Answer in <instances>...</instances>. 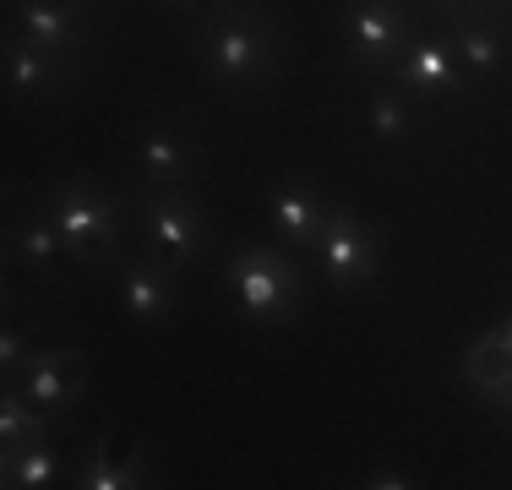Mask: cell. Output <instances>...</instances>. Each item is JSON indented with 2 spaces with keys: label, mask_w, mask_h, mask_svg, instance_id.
Listing matches in <instances>:
<instances>
[{
  "label": "cell",
  "mask_w": 512,
  "mask_h": 490,
  "mask_svg": "<svg viewBox=\"0 0 512 490\" xmlns=\"http://www.w3.org/2000/svg\"><path fill=\"white\" fill-rule=\"evenodd\" d=\"M180 33L224 98H262L284 77V28L262 0H213L202 17L180 22Z\"/></svg>",
  "instance_id": "1"
},
{
  "label": "cell",
  "mask_w": 512,
  "mask_h": 490,
  "mask_svg": "<svg viewBox=\"0 0 512 490\" xmlns=\"http://www.w3.org/2000/svg\"><path fill=\"white\" fill-rule=\"evenodd\" d=\"M39 207L55 218V229L66 235L71 267L77 273H109L120 256L137 245V218H131V191L104 186L93 175H66L55 186H44Z\"/></svg>",
  "instance_id": "2"
},
{
  "label": "cell",
  "mask_w": 512,
  "mask_h": 490,
  "mask_svg": "<svg viewBox=\"0 0 512 490\" xmlns=\"http://www.w3.org/2000/svg\"><path fill=\"white\" fill-rule=\"evenodd\" d=\"M224 289L235 311L256 327H295L311 300V267L300 251L278 240H235L218 256Z\"/></svg>",
  "instance_id": "3"
},
{
  "label": "cell",
  "mask_w": 512,
  "mask_h": 490,
  "mask_svg": "<svg viewBox=\"0 0 512 490\" xmlns=\"http://www.w3.org/2000/svg\"><path fill=\"white\" fill-rule=\"evenodd\" d=\"M131 218H137V245L153 251L158 262L180 267V273H197L207 256L218 251L213 235V213H207V196L191 186H137L131 180Z\"/></svg>",
  "instance_id": "4"
},
{
  "label": "cell",
  "mask_w": 512,
  "mask_h": 490,
  "mask_svg": "<svg viewBox=\"0 0 512 490\" xmlns=\"http://www.w3.org/2000/svg\"><path fill=\"white\" fill-rule=\"evenodd\" d=\"M382 251H387V235L360 213V207L338 202L327 229L316 235V245L306 251V267L322 289L333 294H355V289H371L382 278Z\"/></svg>",
  "instance_id": "5"
},
{
  "label": "cell",
  "mask_w": 512,
  "mask_h": 490,
  "mask_svg": "<svg viewBox=\"0 0 512 490\" xmlns=\"http://www.w3.org/2000/svg\"><path fill=\"white\" fill-rule=\"evenodd\" d=\"M414 33H420L414 0H349V11H344L349 66L371 82L398 66V55L414 44Z\"/></svg>",
  "instance_id": "6"
},
{
  "label": "cell",
  "mask_w": 512,
  "mask_h": 490,
  "mask_svg": "<svg viewBox=\"0 0 512 490\" xmlns=\"http://www.w3.org/2000/svg\"><path fill=\"white\" fill-rule=\"evenodd\" d=\"M442 17H447L442 33L453 39V55L463 71V88H496L512 71V17L469 6V0L442 6Z\"/></svg>",
  "instance_id": "7"
},
{
  "label": "cell",
  "mask_w": 512,
  "mask_h": 490,
  "mask_svg": "<svg viewBox=\"0 0 512 490\" xmlns=\"http://www.w3.org/2000/svg\"><path fill=\"white\" fill-rule=\"evenodd\" d=\"M104 278H109V289H115L120 311H126L137 327H169L180 316V305H186V278L191 273H180V267L158 262L153 251L131 245Z\"/></svg>",
  "instance_id": "8"
},
{
  "label": "cell",
  "mask_w": 512,
  "mask_h": 490,
  "mask_svg": "<svg viewBox=\"0 0 512 490\" xmlns=\"http://www.w3.org/2000/svg\"><path fill=\"white\" fill-rule=\"evenodd\" d=\"M207 153L197 126L180 115H142L137 120V186H191L202 191Z\"/></svg>",
  "instance_id": "9"
},
{
  "label": "cell",
  "mask_w": 512,
  "mask_h": 490,
  "mask_svg": "<svg viewBox=\"0 0 512 490\" xmlns=\"http://www.w3.org/2000/svg\"><path fill=\"white\" fill-rule=\"evenodd\" d=\"M11 387L28 403H39V409L60 425L82 409V398H88V354H82L77 343H39Z\"/></svg>",
  "instance_id": "10"
},
{
  "label": "cell",
  "mask_w": 512,
  "mask_h": 490,
  "mask_svg": "<svg viewBox=\"0 0 512 490\" xmlns=\"http://www.w3.org/2000/svg\"><path fill=\"white\" fill-rule=\"evenodd\" d=\"M93 17L99 11L88 0H11L6 33H22V39H33L39 49L82 66L93 49Z\"/></svg>",
  "instance_id": "11"
},
{
  "label": "cell",
  "mask_w": 512,
  "mask_h": 490,
  "mask_svg": "<svg viewBox=\"0 0 512 490\" xmlns=\"http://www.w3.org/2000/svg\"><path fill=\"white\" fill-rule=\"evenodd\" d=\"M333 207H338V196L311 175H284V180L267 186V224H273V240L289 245V251H300V256H306L316 245V235L327 229Z\"/></svg>",
  "instance_id": "12"
},
{
  "label": "cell",
  "mask_w": 512,
  "mask_h": 490,
  "mask_svg": "<svg viewBox=\"0 0 512 490\" xmlns=\"http://www.w3.org/2000/svg\"><path fill=\"white\" fill-rule=\"evenodd\" d=\"M0 251H6V262L17 267V273L39 278V284H60V278H66V267H71L66 235L55 229V218L44 213L39 202L6 224V245H0Z\"/></svg>",
  "instance_id": "13"
},
{
  "label": "cell",
  "mask_w": 512,
  "mask_h": 490,
  "mask_svg": "<svg viewBox=\"0 0 512 490\" xmlns=\"http://www.w3.org/2000/svg\"><path fill=\"white\" fill-rule=\"evenodd\" d=\"M387 82L409 88L420 104H442V98L463 93V71H458V55H453V39L447 33H414V44L398 55V66L387 71Z\"/></svg>",
  "instance_id": "14"
},
{
  "label": "cell",
  "mask_w": 512,
  "mask_h": 490,
  "mask_svg": "<svg viewBox=\"0 0 512 490\" xmlns=\"http://www.w3.org/2000/svg\"><path fill=\"white\" fill-rule=\"evenodd\" d=\"M77 71L82 66H71V60L39 49L33 39H22V33H6V93L17 98V104L66 98L71 88H77Z\"/></svg>",
  "instance_id": "15"
},
{
  "label": "cell",
  "mask_w": 512,
  "mask_h": 490,
  "mask_svg": "<svg viewBox=\"0 0 512 490\" xmlns=\"http://www.w3.org/2000/svg\"><path fill=\"white\" fill-rule=\"evenodd\" d=\"M458 382L469 387L502 425H512V360H502L485 333L458 349Z\"/></svg>",
  "instance_id": "16"
},
{
  "label": "cell",
  "mask_w": 512,
  "mask_h": 490,
  "mask_svg": "<svg viewBox=\"0 0 512 490\" xmlns=\"http://www.w3.org/2000/svg\"><path fill=\"white\" fill-rule=\"evenodd\" d=\"M420 115H425V104H420V98H414L409 88H398V82L376 77V82H371V93H365L360 126H365V137H371V142H382V147H404L414 131H420Z\"/></svg>",
  "instance_id": "17"
},
{
  "label": "cell",
  "mask_w": 512,
  "mask_h": 490,
  "mask_svg": "<svg viewBox=\"0 0 512 490\" xmlns=\"http://www.w3.org/2000/svg\"><path fill=\"white\" fill-rule=\"evenodd\" d=\"M71 490H142L153 485V463H148V447H131L126 458L109 452V441L99 436L77 463H71Z\"/></svg>",
  "instance_id": "18"
},
{
  "label": "cell",
  "mask_w": 512,
  "mask_h": 490,
  "mask_svg": "<svg viewBox=\"0 0 512 490\" xmlns=\"http://www.w3.org/2000/svg\"><path fill=\"white\" fill-rule=\"evenodd\" d=\"M50 436H33V441H22L17 452H6V458H0V485L6 490H50V485L66 480V458H60V447Z\"/></svg>",
  "instance_id": "19"
},
{
  "label": "cell",
  "mask_w": 512,
  "mask_h": 490,
  "mask_svg": "<svg viewBox=\"0 0 512 490\" xmlns=\"http://www.w3.org/2000/svg\"><path fill=\"white\" fill-rule=\"evenodd\" d=\"M50 431H55V420L39 409V403H28L17 387L0 392V458H6V452H17L22 441L50 436Z\"/></svg>",
  "instance_id": "20"
},
{
  "label": "cell",
  "mask_w": 512,
  "mask_h": 490,
  "mask_svg": "<svg viewBox=\"0 0 512 490\" xmlns=\"http://www.w3.org/2000/svg\"><path fill=\"white\" fill-rule=\"evenodd\" d=\"M33 349H39V343H33V322H22V316L11 311V316H6V327H0V387L17 382Z\"/></svg>",
  "instance_id": "21"
},
{
  "label": "cell",
  "mask_w": 512,
  "mask_h": 490,
  "mask_svg": "<svg viewBox=\"0 0 512 490\" xmlns=\"http://www.w3.org/2000/svg\"><path fill=\"white\" fill-rule=\"evenodd\" d=\"M355 485L360 490H414V474L409 469H393V463H376V469L360 474Z\"/></svg>",
  "instance_id": "22"
},
{
  "label": "cell",
  "mask_w": 512,
  "mask_h": 490,
  "mask_svg": "<svg viewBox=\"0 0 512 490\" xmlns=\"http://www.w3.org/2000/svg\"><path fill=\"white\" fill-rule=\"evenodd\" d=\"M485 338H491V349L502 354V360H512V311L502 316V322H491V327H485Z\"/></svg>",
  "instance_id": "23"
},
{
  "label": "cell",
  "mask_w": 512,
  "mask_h": 490,
  "mask_svg": "<svg viewBox=\"0 0 512 490\" xmlns=\"http://www.w3.org/2000/svg\"><path fill=\"white\" fill-rule=\"evenodd\" d=\"M158 6H164V11H175V17L186 22V17H202V11L213 6V0H158Z\"/></svg>",
  "instance_id": "24"
},
{
  "label": "cell",
  "mask_w": 512,
  "mask_h": 490,
  "mask_svg": "<svg viewBox=\"0 0 512 490\" xmlns=\"http://www.w3.org/2000/svg\"><path fill=\"white\" fill-rule=\"evenodd\" d=\"M469 6H485V11H502V17H512V0H469Z\"/></svg>",
  "instance_id": "25"
},
{
  "label": "cell",
  "mask_w": 512,
  "mask_h": 490,
  "mask_svg": "<svg viewBox=\"0 0 512 490\" xmlns=\"http://www.w3.org/2000/svg\"><path fill=\"white\" fill-rule=\"evenodd\" d=\"M88 6H93V11H104V6H109V0H88Z\"/></svg>",
  "instance_id": "26"
},
{
  "label": "cell",
  "mask_w": 512,
  "mask_h": 490,
  "mask_svg": "<svg viewBox=\"0 0 512 490\" xmlns=\"http://www.w3.org/2000/svg\"><path fill=\"white\" fill-rule=\"evenodd\" d=\"M436 6H453V0H436Z\"/></svg>",
  "instance_id": "27"
}]
</instances>
